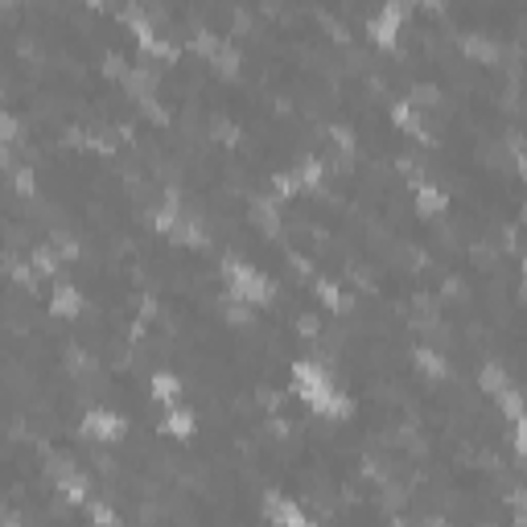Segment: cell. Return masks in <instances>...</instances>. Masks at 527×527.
<instances>
[{"mask_svg":"<svg viewBox=\"0 0 527 527\" xmlns=\"http://www.w3.org/2000/svg\"><path fill=\"white\" fill-rule=\"evenodd\" d=\"M227 280H231V297H243V301H268L272 293V284L239 260H227Z\"/></svg>","mask_w":527,"mask_h":527,"instance_id":"1","label":"cell"},{"mask_svg":"<svg viewBox=\"0 0 527 527\" xmlns=\"http://www.w3.org/2000/svg\"><path fill=\"white\" fill-rule=\"evenodd\" d=\"M82 429H87L91 437H103V441H115V437L124 433V421H120V416H111V412H91V416L82 421Z\"/></svg>","mask_w":527,"mask_h":527,"instance_id":"2","label":"cell"},{"mask_svg":"<svg viewBox=\"0 0 527 527\" xmlns=\"http://www.w3.org/2000/svg\"><path fill=\"white\" fill-rule=\"evenodd\" d=\"M400 16H404V4H388V8H383L375 21H371V33H375L379 41H392V33H396Z\"/></svg>","mask_w":527,"mask_h":527,"instance_id":"3","label":"cell"},{"mask_svg":"<svg viewBox=\"0 0 527 527\" xmlns=\"http://www.w3.org/2000/svg\"><path fill=\"white\" fill-rule=\"evenodd\" d=\"M54 313H78V293L70 284H58L54 289Z\"/></svg>","mask_w":527,"mask_h":527,"instance_id":"4","label":"cell"},{"mask_svg":"<svg viewBox=\"0 0 527 527\" xmlns=\"http://www.w3.org/2000/svg\"><path fill=\"white\" fill-rule=\"evenodd\" d=\"M153 392H157V400L173 404V400H177V379H173V375H153Z\"/></svg>","mask_w":527,"mask_h":527,"instance_id":"5","label":"cell"},{"mask_svg":"<svg viewBox=\"0 0 527 527\" xmlns=\"http://www.w3.org/2000/svg\"><path fill=\"white\" fill-rule=\"evenodd\" d=\"M190 425H194V416H190L186 408H173V412H169V421H165V429H169L173 437H186V433H190Z\"/></svg>","mask_w":527,"mask_h":527,"instance_id":"6","label":"cell"},{"mask_svg":"<svg viewBox=\"0 0 527 527\" xmlns=\"http://www.w3.org/2000/svg\"><path fill=\"white\" fill-rule=\"evenodd\" d=\"M445 206V194L437 186H421V210H441Z\"/></svg>","mask_w":527,"mask_h":527,"instance_id":"7","label":"cell"},{"mask_svg":"<svg viewBox=\"0 0 527 527\" xmlns=\"http://www.w3.org/2000/svg\"><path fill=\"white\" fill-rule=\"evenodd\" d=\"M482 388L503 396V392H507V379H503V371H499V367H482Z\"/></svg>","mask_w":527,"mask_h":527,"instance_id":"8","label":"cell"},{"mask_svg":"<svg viewBox=\"0 0 527 527\" xmlns=\"http://www.w3.org/2000/svg\"><path fill=\"white\" fill-rule=\"evenodd\" d=\"M317 293H322V301H326V305H334V309H342V305H346V301H342V293H338L330 280H317Z\"/></svg>","mask_w":527,"mask_h":527,"instance_id":"9","label":"cell"},{"mask_svg":"<svg viewBox=\"0 0 527 527\" xmlns=\"http://www.w3.org/2000/svg\"><path fill=\"white\" fill-rule=\"evenodd\" d=\"M416 359H421V367H425V371H433V375H445V363H441V355H433V350H416Z\"/></svg>","mask_w":527,"mask_h":527,"instance_id":"10","label":"cell"},{"mask_svg":"<svg viewBox=\"0 0 527 527\" xmlns=\"http://www.w3.org/2000/svg\"><path fill=\"white\" fill-rule=\"evenodd\" d=\"M466 49L478 54V58H495V45H491L486 37H466Z\"/></svg>","mask_w":527,"mask_h":527,"instance_id":"11","label":"cell"},{"mask_svg":"<svg viewBox=\"0 0 527 527\" xmlns=\"http://www.w3.org/2000/svg\"><path fill=\"white\" fill-rule=\"evenodd\" d=\"M503 408H507V412H511L515 421H519V416L527 412V408H524V400H519V392H511V388L503 392Z\"/></svg>","mask_w":527,"mask_h":527,"instance_id":"12","label":"cell"},{"mask_svg":"<svg viewBox=\"0 0 527 527\" xmlns=\"http://www.w3.org/2000/svg\"><path fill=\"white\" fill-rule=\"evenodd\" d=\"M91 519H95V524H99V527H115V515H111L107 507H99V503L91 507Z\"/></svg>","mask_w":527,"mask_h":527,"instance_id":"13","label":"cell"},{"mask_svg":"<svg viewBox=\"0 0 527 527\" xmlns=\"http://www.w3.org/2000/svg\"><path fill=\"white\" fill-rule=\"evenodd\" d=\"M515 445H519V449L527 453V412L519 416V425H515Z\"/></svg>","mask_w":527,"mask_h":527,"instance_id":"14","label":"cell"},{"mask_svg":"<svg viewBox=\"0 0 527 527\" xmlns=\"http://www.w3.org/2000/svg\"><path fill=\"white\" fill-rule=\"evenodd\" d=\"M425 527H445V524H441V519H433V524H425Z\"/></svg>","mask_w":527,"mask_h":527,"instance_id":"15","label":"cell"}]
</instances>
